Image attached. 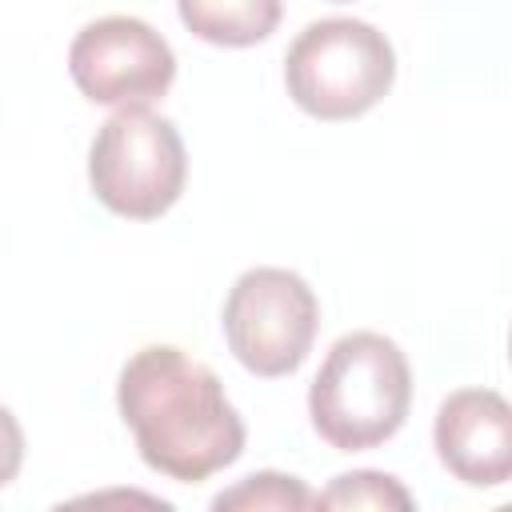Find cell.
Here are the masks:
<instances>
[{
    "label": "cell",
    "instance_id": "cell-5",
    "mask_svg": "<svg viewBox=\"0 0 512 512\" xmlns=\"http://www.w3.org/2000/svg\"><path fill=\"white\" fill-rule=\"evenodd\" d=\"M316 328V292L288 268H252L224 300V340L232 356L264 380L292 376L308 360Z\"/></svg>",
    "mask_w": 512,
    "mask_h": 512
},
{
    "label": "cell",
    "instance_id": "cell-7",
    "mask_svg": "<svg viewBox=\"0 0 512 512\" xmlns=\"http://www.w3.org/2000/svg\"><path fill=\"white\" fill-rule=\"evenodd\" d=\"M440 464L468 488H496L512 480V404L488 388L452 392L432 428Z\"/></svg>",
    "mask_w": 512,
    "mask_h": 512
},
{
    "label": "cell",
    "instance_id": "cell-11",
    "mask_svg": "<svg viewBox=\"0 0 512 512\" xmlns=\"http://www.w3.org/2000/svg\"><path fill=\"white\" fill-rule=\"evenodd\" d=\"M508 356H512V336H508Z\"/></svg>",
    "mask_w": 512,
    "mask_h": 512
},
{
    "label": "cell",
    "instance_id": "cell-9",
    "mask_svg": "<svg viewBox=\"0 0 512 512\" xmlns=\"http://www.w3.org/2000/svg\"><path fill=\"white\" fill-rule=\"evenodd\" d=\"M320 508H400L408 512L412 508V496L408 488L396 480V476H384V472H344L336 476L320 496H316Z\"/></svg>",
    "mask_w": 512,
    "mask_h": 512
},
{
    "label": "cell",
    "instance_id": "cell-4",
    "mask_svg": "<svg viewBox=\"0 0 512 512\" xmlns=\"http://www.w3.org/2000/svg\"><path fill=\"white\" fill-rule=\"evenodd\" d=\"M188 180V156L176 124L148 104L108 116L88 148V184L96 200L128 220L164 216Z\"/></svg>",
    "mask_w": 512,
    "mask_h": 512
},
{
    "label": "cell",
    "instance_id": "cell-8",
    "mask_svg": "<svg viewBox=\"0 0 512 512\" xmlns=\"http://www.w3.org/2000/svg\"><path fill=\"white\" fill-rule=\"evenodd\" d=\"M184 28L216 48H248L276 32L284 0H176Z\"/></svg>",
    "mask_w": 512,
    "mask_h": 512
},
{
    "label": "cell",
    "instance_id": "cell-6",
    "mask_svg": "<svg viewBox=\"0 0 512 512\" xmlns=\"http://www.w3.org/2000/svg\"><path fill=\"white\" fill-rule=\"evenodd\" d=\"M72 84L92 104H148L176 80V56L168 40L136 16H104L76 32L68 48Z\"/></svg>",
    "mask_w": 512,
    "mask_h": 512
},
{
    "label": "cell",
    "instance_id": "cell-1",
    "mask_svg": "<svg viewBox=\"0 0 512 512\" xmlns=\"http://www.w3.org/2000/svg\"><path fill=\"white\" fill-rule=\"evenodd\" d=\"M116 404L140 460L168 480L200 484L244 452V420L220 376L172 344H148L120 368Z\"/></svg>",
    "mask_w": 512,
    "mask_h": 512
},
{
    "label": "cell",
    "instance_id": "cell-10",
    "mask_svg": "<svg viewBox=\"0 0 512 512\" xmlns=\"http://www.w3.org/2000/svg\"><path fill=\"white\" fill-rule=\"evenodd\" d=\"M312 504H316V496L296 476H280V472L244 476L236 488H228L212 500L216 512H224V508H312Z\"/></svg>",
    "mask_w": 512,
    "mask_h": 512
},
{
    "label": "cell",
    "instance_id": "cell-3",
    "mask_svg": "<svg viewBox=\"0 0 512 512\" xmlns=\"http://www.w3.org/2000/svg\"><path fill=\"white\" fill-rule=\"evenodd\" d=\"M396 80L388 36L352 16L312 20L284 56L292 104L316 120H356L372 112Z\"/></svg>",
    "mask_w": 512,
    "mask_h": 512
},
{
    "label": "cell",
    "instance_id": "cell-2",
    "mask_svg": "<svg viewBox=\"0 0 512 512\" xmlns=\"http://www.w3.org/2000/svg\"><path fill=\"white\" fill-rule=\"evenodd\" d=\"M412 408V372L404 352L380 332L340 336L312 388L308 416L336 452H364L392 440Z\"/></svg>",
    "mask_w": 512,
    "mask_h": 512
}]
</instances>
